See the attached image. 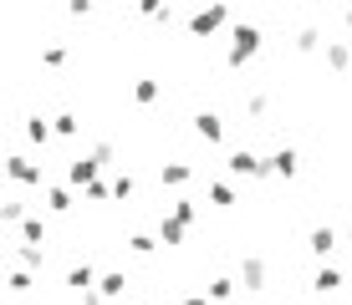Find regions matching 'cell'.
I'll list each match as a JSON object with an SVG mask.
<instances>
[{
  "label": "cell",
  "mask_w": 352,
  "mask_h": 305,
  "mask_svg": "<svg viewBox=\"0 0 352 305\" xmlns=\"http://www.w3.org/2000/svg\"><path fill=\"white\" fill-rule=\"evenodd\" d=\"M52 127H56V138H77L82 122H77V112H56V117H52Z\"/></svg>",
  "instance_id": "24"
},
{
  "label": "cell",
  "mask_w": 352,
  "mask_h": 305,
  "mask_svg": "<svg viewBox=\"0 0 352 305\" xmlns=\"http://www.w3.org/2000/svg\"><path fill=\"white\" fill-rule=\"evenodd\" d=\"M307 249L317 254V260H327V254L337 249V229H332V224H311V229H307Z\"/></svg>",
  "instance_id": "9"
},
{
  "label": "cell",
  "mask_w": 352,
  "mask_h": 305,
  "mask_svg": "<svg viewBox=\"0 0 352 305\" xmlns=\"http://www.w3.org/2000/svg\"><path fill=\"white\" fill-rule=\"evenodd\" d=\"M138 16H148V21H168V0H138Z\"/></svg>",
  "instance_id": "31"
},
{
  "label": "cell",
  "mask_w": 352,
  "mask_h": 305,
  "mask_svg": "<svg viewBox=\"0 0 352 305\" xmlns=\"http://www.w3.org/2000/svg\"><path fill=\"white\" fill-rule=\"evenodd\" d=\"M159 244H164L159 234H128V249H133V254H143V260H148V254L159 249Z\"/></svg>",
  "instance_id": "26"
},
{
  "label": "cell",
  "mask_w": 352,
  "mask_h": 305,
  "mask_svg": "<svg viewBox=\"0 0 352 305\" xmlns=\"http://www.w3.org/2000/svg\"><path fill=\"white\" fill-rule=\"evenodd\" d=\"M347 36H352V5H347Z\"/></svg>",
  "instance_id": "37"
},
{
  "label": "cell",
  "mask_w": 352,
  "mask_h": 305,
  "mask_svg": "<svg viewBox=\"0 0 352 305\" xmlns=\"http://www.w3.org/2000/svg\"><path fill=\"white\" fill-rule=\"evenodd\" d=\"M174 214L184 219V224H194V219H199V204H194V199H179V204H174Z\"/></svg>",
  "instance_id": "33"
},
{
  "label": "cell",
  "mask_w": 352,
  "mask_h": 305,
  "mask_svg": "<svg viewBox=\"0 0 352 305\" xmlns=\"http://www.w3.org/2000/svg\"><path fill=\"white\" fill-rule=\"evenodd\" d=\"M225 21H230V0H210V5H199L189 16V36L194 41H210L214 31H225Z\"/></svg>",
  "instance_id": "2"
},
{
  "label": "cell",
  "mask_w": 352,
  "mask_h": 305,
  "mask_svg": "<svg viewBox=\"0 0 352 305\" xmlns=\"http://www.w3.org/2000/svg\"><path fill=\"white\" fill-rule=\"evenodd\" d=\"M347 239H352V219H347Z\"/></svg>",
  "instance_id": "38"
},
{
  "label": "cell",
  "mask_w": 352,
  "mask_h": 305,
  "mask_svg": "<svg viewBox=\"0 0 352 305\" xmlns=\"http://www.w3.org/2000/svg\"><path fill=\"white\" fill-rule=\"evenodd\" d=\"M184 305H214V295H210V290H204V295H189Z\"/></svg>",
  "instance_id": "36"
},
{
  "label": "cell",
  "mask_w": 352,
  "mask_h": 305,
  "mask_svg": "<svg viewBox=\"0 0 352 305\" xmlns=\"http://www.w3.org/2000/svg\"><path fill=\"white\" fill-rule=\"evenodd\" d=\"M41 199H46L52 214H72V188H56V183H52V188H41Z\"/></svg>",
  "instance_id": "20"
},
{
  "label": "cell",
  "mask_w": 352,
  "mask_h": 305,
  "mask_svg": "<svg viewBox=\"0 0 352 305\" xmlns=\"http://www.w3.org/2000/svg\"><path fill=\"white\" fill-rule=\"evenodd\" d=\"M194 138L210 143V148H214V143H225V117L220 112H194Z\"/></svg>",
  "instance_id": "7"
},
{
  "label": "cell",
  "mask_w": 352,
  "mask_h": 305,
  "mask_svg": "<svg viewBox=\"0 0 352 305\" xmlns=\"http://www.w3.org/2000/svg\"><path fill=\"white\" fill-rule=\"evenodd\" d=\"M6 178L16 183V188H46V178H41V163H31L26 153H10V158H6Z\"/></svg>",
  "instance_id": "4"
},
{
  "label": "cell",
  "mask_w": 352,
  "mask_h": 305,
  "mask_svg": "<svg viewBox=\"0 0 352 305\" xmlns=\"http://www.w3.org/2000/svg\"><path fill=\"white\" fill-rule=\"evenodd\" d=\"M82 199H87V204H107V199H113V183H107V178H92L87 188H82Z\"/></svg>",
  "instance_id": "23"
},
{
  "label": "cell",
  "mask_w": 352,
  "mask_h": 305,
  "mask_svg": "<svg viewBox=\"0 0 352 305\" xmlns=\"http://www.w3.org/2000/svg\"><path fill=\"white\" fill-rule=\"evenodd\" d=\"M153 234L164 239V249H174V244H184V234H189V224H184V219H179V214H164V219H159V229H153Z\"/></svg>",
  "instance_id": "11"
},
{
  "label": "cell",
  "mask_w": 352,
  "mask_h": 305,
  "mask_svg": "<svg viewBox=\"0 0 352 305\" xmlns=\"http://www.w3.org/2000/svg\"><path fill=\"white\" fill-rule=\"evenodd\" d=\"M97 280H102V275L82 260V265H72V270H67V290H72V295H82V290H97Z\"/></svg>",
  "instance_id": "12"
},
{
  "label": "cell",
  "mask_w": 352,
  "mask_h": 305,
  "mask_svg": "<svg viewBox=\"0 0 352 305\" xmlns=\"http://www.w3.org/2000/svg\"><path fill=\"white\" fill-rule=\"evenodd\" d=\"M235 280L256 295V290L271 285V265H265V254H240V265H235Z\"/></svg>",
  "instance_id": "3"
},
{
  "label": "cell",
  "mask_w": 352,
  "mask_h": 305,
  "mask_svg": "<svg viewBox=\"0 0 352 305\" xmlns=\"http://www.w3.org/2000/svg\"><path fill=\"white\" fill-rule=\"evenodd\" d=\"M67 16H77V21L92 16V0H67Z\"/></svg>",
  "instance_id": "34"
},
{
  "label": "cell",
  "mask_w": 352,
  "mask_h": 305,
  "mask_svg": "<svg viewBox=\"0 0 352 305\" xmlns=\"http://www.w3.org/2000/svg\"><path fill=\"white\" fill-rule=\"evenodd\" d=\"M31 275H36V270H21V265H16V270L6 275V290H10V295H31V285H36Z\"/></svg>",
  "instance_id": "21"
},
{
  "label": "cell",
  "mask_w": 352,
  "mask_h": 305,
  "mask_svg": "<svg viewBox=\"0 0 352 305\" xmlns=\"http://www.w3.org/2000/svg\"><path fill=\"white\" fill-rule=\"evenodd\" d=\"M322 56H327V66H332V71H347V66H352V46H347V41H327Z\"/></svg>",
  "instance_id": "16"
},
{
  "label": "cell",
  "mask_w": 352,
  "mask_h": 305,
  "mask_svg": "<svg viewBox=\"0 0 352 305\" xmlns=\"http://www.w3.org/2000/svg\"><path fill=\"white\" fill-rule=\"evenodd\" d=\"M159 97H164V87H159L153 77H138V82H133V102H138V107H153Z\"/></svg>",
  "instance_id": "18"
},
{
  "label": "cell",
  "mask_w": 352,
  "mask_h": 305,
  "mask_svg": "<svg viewBox=\"0 0 352 305\" xmlns=\"http://www.w3.org/2000/svg\"><path fill=\"white\" fill-rule=\"evenodd\" d=\"M16 265H21V270H41V265H46V249H41V244L16 239Z\"/></svg>",
  "instance_id": "14"
},
{
  "label": "cell",
  "mask_w": 352,
  "mask_h": 305,
  "mask_svg": "<svg viewBox=\"0 0 352 305\" xmlns=\"http://www.w3.org/2000/svg\"><path fill=\"white\" fill-rule=\"evenodd\" d=\"M41 66H52V71H56V66H67V46H62V41L41 46Z\"/></svg>",
  "instance_id": "28"
},
{
  "label": "cell",
  "mask_w": 352,
  "mask_h": 305,
  "mask_svg": "<svg viewBox=\"0 0 352 305\" xmlns=\"http://www.w3.org/2000/svg\"><path fill=\"white\" fill-rule=\"evenodd\" d=\"M210 204L214 209H235V188L230 183H210Z\"/></svg>",
  "instance_id": "27"
},
{
  "label": "cell",
  "mask_w": 352,
  "mask_h": 305,
  "mask_svg": "<svg viewBox=\"0 0 352 305\" xmlns=\"http://www.w3.org/2000/svg\"><path fill=\"white\" fill-rule=\"evenodd\" d=\"M102 173V158L97 153H87V158H72L67 163V188H87V183Z\"/></svg>",
  "instance_id": "6"
},
{
  "label": "cell",
  "mask_w": 352,
  "mask_h": 305,
  "mask_svg": "<svg viewBox=\"0 0 352 305\" xmlns=\"http://www.w3.org/2000/svg\"><path fill=\"white\" fill-rule=\"evenodd\" d=\"M0 219H6V224H21V219H26V204H21L16 193H10V199L0 204Z\"/></svg>",
  "instance_id": "29"
},
{
  "label": "cell",
  "mask_w": 352,
  "mask_h": 305,
  "mask_svg": "<svg viewBox=\"0 0 352 305\" xmlns=\"http://www.w3.org/2000/svg\"><path fill=\"white\" fill-rule=\"evenodd\" d=\"M337 285H342V270L337 265H317V275H311V295H337Z\"/></svg>",
  "instance_id": "10"
},
{
  "label": "cell",
  "mask_w": 352,
  "mask_h": 305,
  "mask_svg": "<svg viewBox=\"0 0 352 305\" xmlns=\"http://www.w3.org/2000/svg\"><path fill=\"white\" fill-rule=\"evenodd\" d=\"M235 290H240V280H235V275H214V280H210V295H214V300H230Z\"/></svg>",
  "instance_id": "25"
},
{
  "label": "cell",
  "mask_w": 352,
  "mask_h": 305,
  "mask_svg": "<svg viewBox=\"0 0 352 305\" xmlns=\"http://www.w3.org/2000/svg\"><path fill=\"white\" fill-rule=\"evenodd\" d=\"M97 290H102L107 300H123V290H128V275H123V270H107L102 280H97Z\"/></svg>",
  "instance_id": "19"
},
{
  "label": "cell",
  "mask_w": 352,
  "mask_h": 305,
  "mask_svg": "<svg viewBox=\"0 0 352 305\" xmlns=\"http://www.w3.org/2000/svg\"><path fill=\"white\" fill-rule=\"evenodd\" d=\"M159 178H164V188H184V183L194 178V163H164Z\"/></svg>",
  "instance_id": "17"
},
{
  "label": "cell",
  "mask_w": 352,
  "mask_h": 305,
  "mask_svg": "<svg viewBox=\"0 0 352 305\" xmlns=\"http://www.w3.org/2000/svg\"><path fill=\"white\" fill-rule=\"evenodd\" d=\"M52 138H56L52 117H26V143H36V148H46Z\"/></svg>",
  "instance_id": "15"
},
{
  "label": "cell",
  "mask_w": 352,
  "mask_h": 305,
  "mask_svg": "<svg viewBox=\"0 0 352 305\" xmlns=\"http://www.w3.org/2000/svg\"><path fill=\"white\" fill-rule=\"evenodd\" d=\"M265 163H271V178H296L301 173V153L291 148V143H286V148H276Z\"/></svg>",
  "instance_id": "8"
},
{
  "label": "cell",
  "mask_w": 352,
  "mask_h": 305,
  "mask_svg": "<svg viewBox=\"0 0 352 305\" xmlns=\"http://www.w3.org/2000/svg\"><path fill=\"white\" fill-rule=\"evenodd\" d=\"M245 112L250 117H265V112H271V92H250L245 97Z\"/></svg>",
  "instance_id": "30"
},
{
  "label": "cell",
  "mask_w": 352,
  "mask_h": 305,
  "mask_svg": "<svg viewBox=\"0 0 352 305\" xmlns=\"http://www.w3.org/2000/svg\"><path fill=\"white\" fill-rule=\"evenodd\" d=\"M133 193H138V183H133L128 173H118V178H113V199L123 204V199H133Z\"/></svg>",
  "instance_id": "32"
},
{
  "label": "cell",
  "mask_w": 352,
  "mask_h": 305,
  "mask_svg": "<svg viewBox=\"0 0 352 305\" xmlns=\"http://www.w3.org/2000/svg\"><path fill=\"white\" fill-rule=\"evenodd\" d=\"M225 168L235 178H271V163H265L261 153H250V148H235V153L225 158Z\"/></svg>",
  "instance_id": "5"
},
{
  "label": "cell",
  "mask_w": 352,
  "mask_h": 305,
  "mask_svg": "<svg viewBox=\"0 0 352 305\" xmlns=\"http://www.w3.org/2000/svg\"><path fill=\"white\" fill-rule=\"evenodd\" d=\"M16 229H21V239H26V244H41V239H46V219H31V214H26Z\"/></svg>",
  "instance_id": "22"
},
{
  "label": "cell",
  "mask_w": 352,
  "mask_h": 305,
  "mask_svg": "<svg viewBox=\"0 0 352 305\" xmlns=\"http://www.w3.org/2000/svg\"><path fill=\"white\" fill-rule=\"evenodd\" d=\"M92 153H97V158H102V168H107V163H113V158H118V148H113V143H97V148H92Z\"/></svg>",
  "instance_id": "35"
},
{
  "label": "cell",
  "mask_w": 352,
  "mask_h": 305,
  "mask_svg": "<svg viewBox=\"0 0 352 305\" xmlns=\"http://www.w3.org/2000/svg\"><path fill=\"white\" fill-rule=\"evenodd\" d=\"M261 46H265V31H261V26H250V21H245V26H235V31H230L225 66H230V71H240L245 61H256V56H261Z\"/></svg>",
  "instance_id": "1"
},
{
  "label": "cell",
  "mask_w": 352,
  "mask_h": 305,
  "mask_svg": "<svg viewBox=\"0 0 352 305\" xmlns=\"http://www.w3.org/2000/svg\"><path fill=\"white\" fill-rule=\"evenodd\" d=\"M322 46H327V36H322L317 26H301V31H296V41H291V51H296V56H317Z\"/></svg>",
  "instance_id": "13"
}]
</instances>
